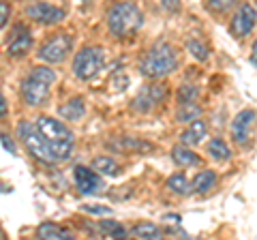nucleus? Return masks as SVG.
<instances>
[{
  "label": "nucleus",
  "instance_id": "nucleus-10",
  "mask_svg": "<svg viewBox=\"0 0 257 240\" xmlns=\"http://www.w3.org/2000/svg\"><path fill=\"white\" fill-rule=\"evenodd\" d=\"M26 15H28L30 20L39 22V24H45V26H50V24L62 22L64 11L58 9V7L50 5V3H32V5L26 7Z\"/></svg>",
  "mask_w": 257,
  "mask_h": 240
},
{
  "label": "nucleus",
  "instance_id": "nucleus-24",
  "mask_svg": "<svg viewBox=\"0 0 257 240\" xmlns=\"http://www.w3.org/2000/svg\"><path fill=\"white\" fill-rule=\"evenodd\" d=\"M92 167H94L96 172L107 174V176H116L118 174V163L111 161L109 157H96L94 161H92Z\"/></svg>",
  "mask_w": 257,
  "mask_h": 240
},
{
  "label": "nucleus",
  "instance_id": "nucleus-36",
  "mask_svg": "<svg viewBox=\"0 0 257 240\" xmlns=\"http://www.w3.org/2000/svg\"><path fill=\"white\" fill-rule=\"evenodd\" d=\"M0 236H3V234H0Z\"/></svg>",
  "mask_w": 257,
  "mask_h": 240
},
{
  "label": "nucleus",
  "instance_id": "nucleus-17",
  "mask_svg": "<svg viewBox=\"0 0 257 240\" xmlns=\"http://www.w3.org/2000/svg\"><path fill=\"white\" fill-rule=\"evenodd\" d=\"M131 234H135L138 238H148V240H159L163 238V229H161L159 225H155V223H135V225L131 227Z\"/></svg>",
  "mask_w": 257,
  "mask_h": 240
},
{
  "label": "nucleus",
  "instance_id": "nucleus-23",
  "mask_svg": "<svg viewBox=\"0 0 257 240\" xmlns=\"http://www.w3.org/2000/svg\"><path fill=\"white\" fill-rule=\"evenodd\" d=\"M99 231L105 236H111V238H124L126 236V227H122L118 221H101Z\"/></svg>",
  "mask_w": 257,
  "mask_h": 240
},
{
  "label": "nucleus",
  "instance_id": "nucleus-30",
  "mask_svg": "<svg viewBox=\"0 0 257 240\" xmlns=\"http://www.w3.org/2000/svg\"><path fill=\"white\" fill-rule=\"evenodd\" d=\"M161 7H163L165 11H170V13H178L182 9V5H180V0H159Z\"/></svg>",
  "mask_w": 257,
  "mask_h": 240
},
{
  "label": "nucleus",
  "instance_id": "nucleus-7",
  "mask_svg": "<svg viewBox=\"0 0 257 240\" xmlns=\"http://www.w3.org/2000/svg\"><path fill=\"white\" fill-rule=\"evenodd\" d=\"M71 45H73V41H71L69 35H56L41 45L39 58L45 62H62L67 58V54L71 52Z\"/></svg>",
  "mask_w": 257,
  "mask_h": 240
},
{
  "label": "nucleus",
  "instance_id": "nucleus-29",
  "mask_svg": "<svg viewBox=\"0 0 257 240\" xmlns=\"http://www.w3.org/2000/svg\"><path fill=\"white\" fill-rule=\"evenodd\" d=\"M9 18H11V5L5 3V0H0V28L9 22Z\"/></svg>",
  "mask_w": 257,
  "mask_h": 240
},
{
  "label": "nucleus",
  "instance_id": "nucleus-19",
  "mask_svg": "<svg viewBox=\"0 0 257 240\" xmlns=\"http://www.w3.org/2000/svg\"><path fill=\"white\" fill-rule=\"evenodd\" d=\"M172 159L176 163H178L180 167H189V165H199V157L195 153H191L189 148L184 146H176L172 150Z\"/></svg>",
  "mask_w": 257,
  "mask_h": 240
},
{
  "label": "nucleus",
  "instance_id": "nucleus-12",
  "mask_svg": "<svg viewBox=\"0 0 257 240\" xmlns=\"http://www.w3.org/2000/svg\"><path fill=\"white\" fill-rule=\"evenodd\" d=\"M30 47H32L30 30L26 26H22V24H18L9 39V43H7V52L11 56H24V54H28Z\"/></svg>",
  "mask_w": 257,
  "mask_h": 240
},
{
  "label": "nucleus",
  "instance_id": "nucleus-2",
  "mask_svg": "<svg viewBox=\"0 0 257 240\" xmlns=\"http://www.w3.org/2000/svg\"><path fill=\"white\" fill-rule=\"evenodd\" d=\"M142 24H144V15L135 3H116L109 7L107 26L111 30V35H116L120 39L131 37L142 28Z\"/></svg>",
  "mask_w": 257,
  "mask_h": 240
},
{
  "label": "nucleus",
  "instance_id": "nucleus-26",
  "mask_svg": "<svg viewBox=\"0 0 257 240\" xmlns=\"http://www.w3.org/2000/svg\"><path fill=\"white\" fill-rule=\"evenodd\" d=\"M197 86H193V84H184L180 86V90H178V101L180 103H189V101H197Z\"/></svg>",
  "mask_w": 257,
  "mask_h": 240
},
{
  "label": "nucleus",
  "instance_id": "nucleus-8",
  "mask_svg": "<svg viewBox=\"0 0 257 240\" xmlns=\"http://www.w3.org/2000/svg\"><path fill=\"white\" fill-rule=\"evenodd\" d=\"M50 82H45V79H41L39 75L30 73L26 79H24L22 84V94H24V101L28 103V105H41V103L47 101V97H50Z\"/></svg>",
  "mask_w": 257,
  "mask_h": 240
},
{
  "label": "nucleus",
  "instance_id": "nucleus-16",
  "mask_svg": "<svg viewBox=\"0 0 257 240\" xmlns=\"http://www.w3.org/2000/svg\"><path fill=\"white\" fill-rule=\"evenodd\" d=\"M58 114H60L62 118H67V120H79V118L86 114L84 99H79V97L69 99L67 103H64V105L58 107Z\"/></svg>",
  "mask_w": 257,
  "mask_h": 240
},
{
  "label": "nucleus",
  "instance_id": "nucleus-1",
  "mask_svg": "<svg viewBox=\"0 0 257 240\" xmlns=\"http://www.w3.org/2000/svg\"><path fill=\"white\" fill-rule=\"evenodd\" d=\"M178 69V54L170 43H157L152 45L148 54L142 58L140 62V71L146 77L152 79H161L167 77L170 73Z\"/></svg>",
  "mask_w": 257,
  "mask_h": 240
},
{
  "label": "nucleus",
  "instance_id": "nucleus-31",
  "mask_svg": "<svg viewBox=\"0 0 257 240\" xmlns=\"http://www.w3.org/2000/svg\"><path fill=\"white\" fill-rule=\"evenodd\" d=\"M86 212H92V214H109L111 210L109 208H101V206H84Z\"/></svg>",
  "mask_w": 257,
  "mask_h": 240
},
{
  "label": "nucleus",
  "instance_id": "nucleus-22",
  "mask_svg": "<svg viewBox=\"0 0 257 240\" xmlns=\"http://www.w3.org/2000/svg\"><path fill=\"white\" fill-rule=\"evenodd\" d=\"M167 189L174 191V193H178V195H187L191 191V185H189V180L184 174H174L167 178Z\"/></svg>",
  "mask_w": 257,
  "mask_h": 240
},
{
  "label": "nucleus",
  "instance_id": "nucleus-9",
  "mask_svg": "<svg viewBox=\"0 0 257 240\" xmlns=\"http://www.w3.org/2000/svg\"><path fill=\"white\" fill-rule=\"evenodd\" d=\"M255 22H257V11H255V7L248 5V3H244V5L238 7V11L234 13V18H231L229 30H231V35H234V37L242 39V37H246V35L253 30Z\"/></svg>",
  "mask_w": 257,
  "mask_h": 240
},
{
  "label": "nucleus",
  "instance_id": "nucleus-27",
  "mask_svg": "<svg viewBox=\"0 0 257 240\" xmlns=\"http://www.w3.org/2000/svg\"><path fill=\"white\" fill-rule=\"evenodd\" d=\"M187 47H189V52L195 56L197 60H206L208 58V50H206V45L202 41H195V39H189L187 41Z\"/></svg>",
  "mask_w": 257,
  "mask_h": 240
},
{
  "label": "nucleus",
  "instance_id": "nucleus-32",
  "mask_svg": "<svg viewBox=\"0 0 257 240\" xmlns=\"http://www.w3.org/2000/svg\"><path fill=\"white\" fill-rule=\"evenodd\" d=\"M0 140H3V144H5V148H7V150H11V153L15 155V146H13V142H11L9 138H7V135H5V133H0Z\"/></svg>",
  "mask_w": 257,
  "mask_h": 240
},
{
  "label": "nucleus",
  "instance_id": "nucleus-13",
  "mask_svg": "<svg viewBox=\"0 0 257 240\" xmlns=\"http://www.w3.org/2000/svg\"><path fill=\"white\" fill-rule=\"evenodd\" d=\"M165 99V86H161V84H152L148 88H144V90L135 97L133 101V107L135 109H140V111H148L152 105H157L159 101H163Z\"/></svg>",
  "mask_w": 257,
  "mask_h": 240
},
{
  "label": "nucleus",
  "instance_id": "nucleus-35",
  "mask_svg": "<svg viewBox=\"0 0 257 240\" xmlns=\"http://www.w3.org/2000/svg\"><path fill=\"white\" fill-rule=\"evenodd\" d=\"M82 3H90V0H82Z\"/></svg>",
  "mask_w": 257,
  "mask_h": 240
},
{
  "label": "nucleus",
  "instance_id": "nucleus-34",
  "mask_svg": "<svg viewBox=\"0 0 257 240\" xmlns=\"http://www.w3.org/2000/svg\"><path fill=\"white\" fill-rule=\"evenodd\" d=\"M7 109H9V107H7V101H5V97H3V92H0V118L7 114Z\"/></svg>",
  "mask_w": 257,
  "mask_h": 240
},
{
  "label": "nucleus",
  "instance_id": "nucleus-14",
  "mask_svg": "<svg viewBox=\"0 0 257 240\" xmlns=\"http://www.w3.org/2000/svg\"><path fill=\"white\" fill-rule=\"evenodd\" d=\"M204 138H206V125L199 118H195V120H191L189 129L182 131L180 142L184 144V146H197V144L202 142Z\"/></svg>",
  "mask_w": 257,
  "mask_h": 240
},
{
  "label": "nucleus",
  "instance_id": "nucleus-4",
  "mask_svg": "<svg viewBox=\"0 0 257 240\" xmlns=\"http://www.w3.org/2000/svg\"><path fill=\"white\" fill-rule=\"evenodd\" d=\"M18 135L24 142V146L28 148V153L35 159H39V161H43V163H58L60 161L58 155L54 153L52 144L37 131V127H32L28 123H20L18 125Z\"/></svg>",
  "mask_w": 257,
  "mask_h": 240
},
{
  "label": "nucleus",
  "instance_id": "nucleus-28",
  "mask_svg": "<svg viewBox=\"0 0 257 240\" xmlns=\"http://www.w3.org/2000/svg\"><path fill=\"white\" fill-rule=\"evenodd\" d=\"M30 73H35V75H39L41 79H45V82H50V84H54L56 82V73L50 69V67H35L30 71Z\"/></svg>",
  "mask_w": 257,
  "mask_h": 240
},
{
  "label": "nucleus",
  "instance_id": "nucleus-21",
  "mask_svg": "<svg viewBox=\"0 0 257 240\" xmlns=\"http://www.w3.org/2000/svg\"><path fill=\"white\" fill-rule=\"evenodd\" d=\"M208 155H210L212 159H216V161H227V159L231 157V153H229V148H227V144H225L223 140H210L208 142Z\"/></svg>",
  "mask_w": 257,
  "mask_h": 240
},
{
  "label": "nucleus",
  "instance_id": "nucleus-6",
  "mask_svg": "<svg viewBox=\"0 0 257 240\" xmlns=\"http://www.w3.org/2000/svg\"><path fill=\"white\" fill-rule=\"evenodd\" d=\"M73 180H75V187L79 193L84 195H94V193H101L105 182L101 180V176L96 174V170L92 167H86V165H75L73 167Z\"/></svg>",
  "mask_w": 257,
  "mask_h": 240
},
{
  "label": "nucleus",
  "instance_id": "nucleus-5",
  "mask_svg": "<svg viewBox=\"0 0 257 240\" xmlns=\"http://www.w3.org/2000/svg\"><path fill=\"white\" fill-rule=\"evenodd\" d=\"M103 60L105 56L101 47H84L73 58V73L79 79H92L103 69Z\"/></svg>",
  "mask_w": 257,
  "mask_h": 240
},
{
  "label": "nucleus",
  "instance_id": "nucleus-25",
  "mask_svg": "<svg viewBox=\"0 0 257 240\" xmlns=\"http://www.w3.org/2000/svg\"><path fill=\"white\" fill-rule=\"evenodd\" d=\"M234 3H236V0H204L206 9L210 13H225V11H229L231 7H234Z\"/></svg>",
  "mask_w": 257,
  "mask_h": 240
},
{
  "label": "nucleus",
  "instance_id": "nucleus-18",
  "mask_svg": "<svg viewBox=\"0 0 257 240\" xmlns=\"http://www.w3.org/2000/svg\"><path fill=\"white\" fill-rule=\"evenodd\" d=\"M214 182H216L214 172H212V170H204V172H199L195 178H193L191 191H195V193H204V191H208V189L214 187Z\"/></svg>",
  "mask_w": 257,
  "mask_h": 240
},
{
  "label": "nucleus",
  "instance_id": "nucleus-15",
  "mask_svg": "<svg viewBox=\"0 0 257 240\" xmlns=\"http://www.w3.org/2000/svg\"><path fill=\"white\" fill-rule=\"evenodd\" d=\"M37 236L39 238H45V240H71L73 234H71L69 229H64L60 225H56V223H43V225H39L37 229Z\"/></svg>",
  "mask_w": 257,
  "mask_h": 240
},
{
  "label": "nucleus",
  "instance_id": "nucleus-3",
  "mask_svg": "<svg viewBox=\"0 0 257 240\" xmlns=\"http://www.w3.org/2000/svg\"><path fill=\"white\" fill-rule=\"evenodd\" d=\"M35 127H37V131L52 144L54 153L58 155L60 161H67L71 153H73V133H71L60 120L50 118V116H39Z\"/></svg>",
  "mask_w": 257,
  "mask_h": 240
},
{
  "label": "nucleus",
  "instance_id": "nucleus-11",
  "mask_svg": "<svg viewBox=\"0 0 257 240\" xmlns=\"http://www.w3.org/2000/svg\"><path fill=\"white\" fill-rule=\"evenodd\" d=\"M253 125H255V111L253 109L240 111V114L231 120V138H234V142L240 144V146H244L248 138H251Z\"/></svg>",
  "mask_w": 257,
  "mask_h": 240
},
{
  "label": "nucleus",
  "instance_id": "nucleus-33",
  "mask_svg": "<svg viewBox=\"0 0 257 240\" xmlns=\"http://www.w3.org/2000/svg\"><path fill=\"white\" fill-rule=\"evenodd\" d=\"M251 62L257 67V39L253 41V47H251Z\"/></svg>",
  "mask_w": 257,
  "mask_h": 240
},
{
  "label": "nucleus",
  "instance_id": "nucleus-20",
  "mask_svg": "<svg viewBox=\"0 0 257 240\" xmlns=\"http://www.w3.org/2000/svg\"><path fill=\"white\" fill-rule=\"evenodd\" d=\"M199 114H202V107H199L195 101L180 103L178 114H176V120H178V123H191V120L199 118Z\"/></svg>",
  "mask_w": 257,
  "mask_h": 240
}]
</instances>
